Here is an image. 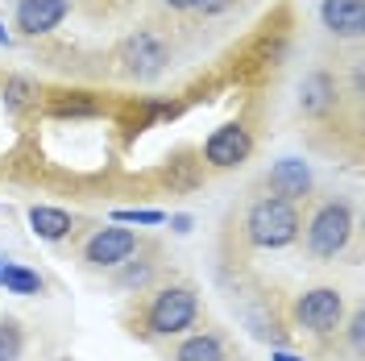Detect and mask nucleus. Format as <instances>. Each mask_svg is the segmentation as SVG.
<instances>
[{
    "label": "nucleus",
    "instance_id": "nucleus-1",
    "mask_svg": "<svg viewBox=\"0 0 365 361\" xmlns=\"http://www.w3.org/2000/svg\"><path fill=\"white\" fill-rule=\"evenodd\" d=\"M299 208L291 200H278V195H262L250 203L245 212V237L257 249H287L299 237Z\"/></svg>",
    "mask_w": 365,
    "mask_h": 361
},
{
    "label": "nucleus",
    "instance_id": "nucleus-2",
    "mask_svg": "<svg viewBox=\"0 0 365 361\" xmlns=\"http://www.w3.org/2000/svg\"><path fill=\"white\" fill-rule=\"evenodd\" d=\"M349 237H353V208L344 200H328L316 208V216L307 225V253L328 262V258L344 253Z\"/></svg>",
    "mask_w": 365,
    "mask_h": 361
},
{
    "label": "nucleus",
    "instance_id": "nucleus-3",
    "mask_svg": "<svg viewBox=\"0 0 365 361\" xmlns=\"http://www.w3.org/2000/svg\"><path fill=\"white\" fill-rule=\"evenodd\" d=\"M200 316V299L191 287H162L154 299H150V312H145V324L154 337H175L182 328H191Z\"/></svg>",
    "mask_w": 365,
    "mask_h": 361
},
{
    "label": "nucleus",
    "instance_id": "nucleus-4",
    "mask_svg": "<svg viewBox=\"0 0 365 361\" xmlns=\"http://www.w3.org/2000/svg\"><path fill=\"white\" fill-rule=\"evenodd\" d=\"M344 316V295L336 287H312L295 299V320L299 328H307L312 337H328L341 328Z\"/></svg>",
    "mask_w": 365,
    "mask_h": 361
},
{
    "label": "nucleus",
    "instance_id": "nucleus-5",
    "mask_svg": "<svg viewBox=\"0 0 365 361\" xmlns=\"http://www.w3.org/2000/svg\"><path fill=\"white\" fill-rule=\"evenodd\" d=\"M250 150H253L250 129L237 125V121H228V125H220V129L204 141V162L216 166V171H228V166H241V162L250 158Z\"/></svg>",
    "mask_w": 365,
    "mask_h": 361
},
{
    "label": "nucleus",
    "instance_id": "nucleus-6",
    "mask_svg": "<svg viewBox=\"0 0 365 361\" xmlns=\"http://www.w3.org/2000/svg\"><path fill=\"white\" fill-rule=\"evenodd\" d=\"M133 253H137V233L133 228H120V225L100 228L83 245V258H88L91 266H100V270H113L120 262H129Z\"/></svg>",
    "mask_w": 365,
    "mask_h": 361
},
{
    "label": "nucleus",
    "instance_id": "nucleus-7",
    "mask_svg": "<svg viewBox=\"0 0 365 361\" xmlns=\"http://www.w3.org/2000/svg\"><path fill=\"white\" fill-rule=\"evenodd\" d=\"M266 187H270L278 200H303L307 191H312V166L303 158H278L274 162V171L266 175Z\"/></svg>",
    "mask_w": 365,
    "mask_h": 361
},
{
    "label": "nucleus",
    "instance_id": "nucleus-8",
    "mask_svg": "<svg viewBox=\"0 0 365 361\" xmlns=\"http://www.w3.org/2000/svg\"><path fill=\"white\" fill-rule=\"evenodd\" d=\"M67 13L71 0H17V29L38 38V34H50Z\"/></svg>",
    "mask_w": 365,
    "mask_h": 361
},
{
    "label": "nucleus",
    "instance_id": "nucleus-9",
    "mask_svg": "<svg viewBox=\"0 0 365 361\" xmlns=\"http://www.w3.org/2000/svg\"><path fill=\"white\" fill-rule=\"evenodd\" d=\"M319 21L336 38H361L365 29V0H324L319 4Z\"/></svg>",
    "mask_w": 365,
    "mask_h": 361
},
{
    "label": "nucleus",
    "instance_id": "nucleus-10",
    "mask_svg": "<svg viewBox=\"0 0 365 361\" xmlns=\"http://www.w3.org/2000/svg\"><path fill=\"white\" fill-rule=\"evenodd\" d=\"M166 59H170V50L158 34H137V38L125 42V63H129L133 75H158L166 67Z\"/></svg>",
    "mask_w": 365,
    "mask_h": 361
},
{
    "label": "nucleus",
    "instance_id": "nucleus-11",
    "mask_svg": "<svg viewBox=\"0 0 365 361\" xmlns=\"http://www.w3.org/2000/svg\"><path fill=\"white\" fill-rule=\"evenodd\" d=\"M299 108L307 116H324L328 108H336V79L328 71H312L299 88Z\"/></svg>",
    "mask_w": 365,
    "mask_h": 361
},
{
    "label": "nucleus",
    "instance_id": "nucleus-12",
    "mask_svg": "<svg viewBox=\"0 0 365 361\" xmlns=\"http://www.w3.org/2000/svg\"><path fill=\"white\" fill-rule=\"evenodd\" d=\"M29 225H34V233L42 237V241H63L71 233V216L63 212V208H46V203H38V208H29Z\"/></svg>",
    "mask_w": 365,
    "mask_h": 361
},
{
    "label": "nucleus",
    "instance_id": "nucleus-13",
    "mask_svg": "<svg viewBox=\"0 0 365 361\" xmlns=\"http://www.w3.org/2000/svg\"><path fill=\"white\" fill-rule=\"evenodd\" d=\"M175 361H225V345H220V337H212V332H200V337L182 340Z\"/></svg>",
    "mask_w": 365,
    "mask_h": 361
},
{
    "label": "nucleus",
    "instance_id": "nucleus-14",
    "mask_svg": "<svg viewBox=\"0 0 365 361\" xmlns=\"http://www.w3.org/2000/svg\"><path fill=\"white\" fill-rule=\"evenodd\" d=\"M50 113L54 116H96L100 113V100H91L88 91H63V96H50Z\"/></svg>",
    "mask_w": 365,
    "mask_h": 361
},
{
    "label": "nucleus",
    "instance_id": "nucleus-15",
    "mask_svg": "<svg viewBox=\"0 0 365 361\" xmlns=\"http://www.w3.org/2000/svg\"><path fill=\"white\" fill-rule=\"evenodd\" d=\"M0 287L13 291V295H42V278H38L34 270H25V266H4Z\"/></svg>",
    "mask_w": 365,
    "mask_h": 361
},
{
    "label": "nucleus",
    "instance_id": "nucleus-16",
    "mask_svg": "<svg viewBox=\"0 0 365 361\" xmlns=\"http://www.w3.org/2000/svg\"><path fill=\"white\" fill-rule=\"evenodd\" d=\"M21 324L17 320H0V361H17L21 357Z\"/></svg>",
    "mask_w": 365,
    "mask_h": 361
},
{
    "label": "nucleus",
    "instance_id": "nucleus-17",
    "mask_svg": "<svg viewBox=\"0 0 365 361\" xmlns=\"http://www.w3.org/2000/svg\"><path fill=\"white\" fill-rule=\"evenodd\" d=\"M29 96H34V83H29V79H9V83H4V104H9V113H21L25 104H29Z\"/></svg>",
    "mask_w": 365,
    "mask_h": 361
},
{
    "label": "nucleus",
    "instance_id": "nucleus-18",
    "mask_svg": "<svg viewBox=\"0 0 365 361\" xmlns=\"http://www.w3.org/2000/svg\"><path fill=\"white\" fill-rule=\"evenodd\" d=\"M166 212L158 208H129V212H116V225H162Z\"/></svg>",
    "mask_w": 365,
    "mask_h": 361
},
{
    "label": "nucleus",
    "instance_id": "nucleus-19",
    "mask_svg": "<svg viewBox=\"0 0 365 361\" xmlns=\"http://www.w3.org/2000/svg\"><path fill=\"white\" fill-rule=\"evenodd\" d=\"M191 9H195V13H204V17H216V13L232 9V0H191Z\"/></svg>",
    "mask_w": 365,
    "mask_h": 361
},
{
    "label": "nucleus",
    "instance_id": "nucleus-20",
    "mask_svg": "<svg viewBox=\"0 0 365 361\" xmlns=\"http://www.w3.org/2000/svg\"><path fill=\"white\" fill-rule=\"evenodd\" d=\"M361 328H365V316L357 312V316L349 320V345H353V353H361Z\"/></svg>",
    "mask_w": 365,
    "mask_h": 361
},
{
    "label": "nucleus",
    "instance_id": "nucleus-21",
    "mask_svg": "<svg viewBox=\"0 0 365 361\" xmlns=\"http://www.w3.org/2000/svg\"><path fill=\"white\" fill-rule=\"evenodd\" d=\"M170 228L175 233H191V216H170Z\"/></svg>",
    "mask_w": 365,
    "mask_h": 361
},
{
    "label": "nucleus",
    "instance_id": "nucleus-22",
    "mask_svg": "<svg viewBox=\"0 0 365 361\" xmlns=\"http://www.w3.org/2000/svg\"><path fill=\"white\" fill-rule=\"evenodd\" d=\"M274 361H303V357H295V353H287V349H278V353H274Z\"/></svg>",
    "mask_w": 365,
    "mask_h": 361
},
{
    "label": "nucleus",
    "instance_id": "nucleus-23",
    "mask_svg": "<svg viewBox=\"0 0 365 361\" xmlns=\"http://www.w3.org/2000/svg\"><path fill=\"white\" fill-rule=\"evenodd\" d=\"M162 4H170V9H191V0H162Z\"/></svg>",
    "mask_w": 365,
    "mask_h": 361
},
{
    "label": "nucleus",
    "instance_id": "nucleus-24",
    "mask_svg": "<svg viewBox=\"0 0 365 361\" xmlns=\"http://www.w3.org/2000/svg\"><path fill=\"white\" fill-rule=\"evenodd\" d=\"M0 42L9 46V29H4V21H0Z\"/></svg>",
    "mask_w": 365,
    "mask_h": 361
},
{
    "label": "nucleus",
    "instance_id": "nucleus-25",
    "mask_svg": "<svg viewBox=\"0 0 365 361\" xmlns=\"http://www.w3.org/2000/svg\"><path fill=\"white\" fill-rule=\"evenodd\" d=\"M0 274H4V258H0Z\"/></svg>",
    "mask_w": 365,
    "mask_h": 361
}]
</instances>
